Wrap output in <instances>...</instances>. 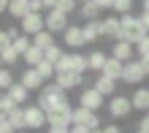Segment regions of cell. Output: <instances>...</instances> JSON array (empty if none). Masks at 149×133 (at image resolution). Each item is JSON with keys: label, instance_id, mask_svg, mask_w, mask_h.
I'll list each match as a JSON object with an SVG mask.
<instances>
[{"label": "cell", "instance_id": "obj_1", "mask_svg": "<svg viewBox=\"0 0 149 133\" xmlns=\"http://www.w3.org/2000/svg\"><path fill=\"white\" fill-rule=\"evenodd\" d=\"M36 103H38L46 114H52V111H57V109H63V106H68V92H65L60 84L52 82V84H46V87L38 92V101H36Z\"/></svg>", "mask_w": 149, "mask_h": 133}, {"label": "cell", "instance_id": "obj_2", "mask_svg": "<svg viewBox=\"0 0 149 133\" xmlns=\"http://www.w3.org/2000/svg\"><path fill=\"white\" fill-rule=\"evenodd\" d=\"M122 19V33H119V41H127V43H136L138 41H144L146 38V27L141 24V19H138V16H133V14H125V16H119Z\"/></svg>", "mask_w": 149, "mask_h": 133}, {"label": "cell", "instance_id": "obj_3", "mask_svg": "<svg viewBox=\"0 0 149 133\" xmlns=\"http://www.w3.org/2000/svg\"><path fill=\"white\" fill-rule=\"evenodd\" d=\"M24 109V128L27 130H41L43 125H46V111L41 109L38 103H27V106H22Z\"/></svg>", "mask_w": 149, "mask_h": 133}, {"label": "cell", "instance_id": "obj_4", "mask_svg": "<svg viewBox=\"0 0 149 133\" xmlns=\"http://www.w3.org/2000/svg\"><path fill=\"white\" fill-rule=\"evenodd\" d=\"M106 109H109V117L114 120H125L130 111H133V101L127 98V95H111L109 103H106Z\"/></svg>", "mask_w": 149, "mask_h": 133}, {"label": "cell", "instance_id": "obj_5", "mask_svg": "<svg viewBox=\"0 0 149 133\" xmlns=\"http://www.w3.org/2000/svg\"><path fill=\"white\" fill-rule=\"evenodd\" d=\"M79 106H84V109H90V111H100L103 106H106V95L98 92L95 87H84V90L79 92Z\"/></svg>", "mask_w": 149, "mask_h": 133}, {"label": "cell", "instance_id": "obj_6", "mask_svg": "<svg viewBox=\"0 0 149 133\" xmlns=\"http://www.w3.org/2000/svg\"><path fill=\"white\" fill-rule=\"evenodd\" d=\"M46 125L49 128H71L73 125V106L68 103V106H63V109L46 114Z\"/></svg>", "mask_w": 149, "mask_h": 133}, {"label": "cell", "instance_id": "obj_7", "mask_svg": "<svg viewBox=\"0 0 149 133\" xmlns=\"http://www.w3.org/2000/svg\"><path fill=\"white\" fill-rule=\"evenodd\" d=\"M73 125H84L90 130H98L100 128V117L98 111H90L84 106H73Z\"/></svg>", "mask_w": 149, "mask_h": 133}, {"label": "cell", "instance_id": "obj_8", "mask_svg": "<svg viewBox=\"0 0 149 133\" xmlns=\"http://www.w3.org/2000/svg\"><path fill=\"white\" fill-rule=\"evenodd\" d=\"M144 76H146V71L141 65V60H130V63H125V71H122V82L125 84H141L144 82Z\"/></svg>", "mask_w": 149, "mask_h": 133}, {"label": "cell", "instance_id": "obj_9", "mask_svg": "<svg viewBox=\"0 0 149 133\" xmlns=\"http://www.w3.org/2000/svg\"><path fill=\"white\" fill-rule=\"evenodd\" d=\"M43 22H46V30H52V33H65L68 30V14H63V11H57V8H52V11H46L43 14Z\"/></svg>", "mask_w": 149, "mask_h": 133}, {"label": "cell", "instance_id": "obj_10", "mask_svg": "<svg viewBox=\"0 0 149 133\" xmlns=\"http://www.w3.org/2000/svg\"><path fill=\"white\" fill-rule=\"evenodd\" d=\"M19 30L24 33V35H30V38H33V35H38L41 30H46V22H43V14H27V16H24V19L19 22Z\"/></svg>", "mask_w": 149, "mask_h": 133}, {"label": "cell", "instance_id": "obj_11", "mask_svg": "<svg viewBox=\"0 0 149 133\" xmlns=\"http://www.w3.org/2000/svg\"><path fill=\"white\" fill-rule=\"evenodd\" d=\"M54 84H60L65 92L79 90V87L84 84V74H76V71H65V74H57V76H54Z\"/></svg>", "mask_w": 149, "mask_h": 133}, {"label": "cell", "instance_id": "obj_12", "mask_svg": "<svg viewBox=\"0 0 149 133\" xmlns=\"http://www.w3.org/2000/svg\"><path fill=\"white\" fill-rule=\"evenodd\" d=\"M19 82H22L24 87H27L30 92H41L43 87H46V82H43V76L38 74L36 68H24V71H22V79H19Z\"/></svg>", "mask_w": 149, "mask_h": 133}, {"label": "cell", "instance_id": "obj_13", "mask_svg": "<svg viewBox=\"0 0 149 133\" xmlns=\"http://www.w3.org/2000/svg\"><path fill=\"white\" fill-rule=\"evenodd\" d=\"M111 57H117L119 63H130V60H136V46H133V43H127V41H114Z\"/></svg>", "mask_w": 149, "mask_h": 133}, {"label": "cell", "instance_id": "obj_14", "mask_svg": "<svg viewBox=\"0 0 149 133\" xmlns=\"http://www.w3.org/2000/svg\"><path fill=\"white\" fill-rule=\"evenodd\" d=\"M81 35H84V43H95L98 38H103V19L84 22L81 24Z\"/></svg>", "mask_w": 149, "mask_h": 133}, {"label": "cell", "instance_id": "obj_15", "mask_svg": "<svg viewBox=\"0 0 149 133\" xmlns=\"http://www.w3.org/2000/svg\"><path fill=\"white\" fill-rule=\"evenodd\" d=\"M63 41L68 49H79V46H87L84 43V35H81V27L79 24H68V30L63 33Z\"/></svg>", "mask_w": 149, "mask_h": 133}, {"label": "cell", "instance_id": "obj_16", "mask_svg": "<svg viewBox=\"0 0 149 133\" xmlns=\"http://www.w3.org/2000/svg\"><path fill=\"white\" fill-rule=\"evenodd\" d=\"M6 95H8V98H11L16 106H27V98H30V90H27V87H24L22 82H14L11 87H8V90H6Z\"/></svg>", "mask_w": 149, "mask_h": 133}, {"label": "cell", "instance_id": "obj_17", "mask_svg": "<svg viewBox=\"0 0 149 133\" xmlns=\"http://www.w3.org/2000/svg\"><path fill=\"white\" fill-rule=\"evenodd\" d=\"M122 71H125V63H119L117 57H109L100 74H103V76H109V79H114V82H122Z\"/></svg>", "mask_w": 149, "mask_h": 133}, {"label": "cell", "instance_id": "obj_18", "mask_svg": "<svg viewBox=\"0 0 149 133\" xmlns=\"http://www.w3.org/2000/svg\"><path fill=\"white\" fill-rule=\"evenodd\" d=\"M119 33H122V19H119L117 14H114V16H106V19H103V35L119 41Z\"/></svg>", "mask_w": 149, "mask_h": 133}, {"label": "cell", "instance_id": "obj_19", "mask_svg": "<svg viewBox=\"0 0 149 133\" xmlns=\"http://www.w3.org/2000/svg\"><path fill=\"white\" fill-rule=\"evenodd\" d=\"M130 101H133V109L136 111H149V87H138V90L130 95Z\"/></svg>", "mask_w": 149, "mask_h": 133}, {"label": "cell", "instance_id": "obj_20", "mask_svg": "<svg viewBox=\"0 0 149 133\" xmlns=\"http://www.w3.org/2000/svg\"><path fill=\"white\" fill-rule=\"evenodd\" d=\"M95 90L98 92H103V95H117V82H114V79H109V76H103V74H98V79H95Z\"/></svg>", "mask_w": 149, "mask_h": 133}, {"label": "cell", "instance_id": "obj_21", "mask_svg": "<svg viewBox=\"0 0 149 133\" xmlns=\"http://www.w3.org/2000/svg\"><path fill=\"white\" fill-rule=\"evenodd\" d=\"M106 60H109V55L103 49H92L90 55H87V65H90V71H103V65H106Z\"/></svg>", "mask_w": 149, "mask_h": 133}, {"label": "cell", "instance_id": "obj_22", "mask_svg": "<svg viewBox=\"0 0 149 133\" xmlns=\"http://www.w3.org/2000/svg\"><path fill=\"white\" fill-rule=\"evenodd\" d=\"M8 14L22 22L24 16L30 14V0H11V3H8Z\"/></svg>", "mask_w": 149, "mask_h": 133}, {"label": "cell", "instance_id": "obj_23", "mask_svg": "<svg viewBox=\"0 0 149 133\" xmlns=\"http://www.w3.org/2000/svg\"><path fill=\"white\" fill-rule=\"evenodd\" d=\"M54 33L52 30H41L38 35H33V46H38V49H49V46H54Z\"/></svg>", "mask_w": 149, "mask_h": 133}, {"label": "cell", "instance_id": "obj_24", "mask_svg": "<svg viewBox=\"0 0 149 133\" xmlns=\"http://www.w3.org/2000/svg\"><path fill=\"white\" fill-rule=\"evenodd\" d=\"M79 14H81L84 22H95L100 16V8L95 6V0H90V3H81V6H79Z\"/></svg>", "mask_w": 149, "mask_h": 133}, {"label": "cell", "instance_id": "obj_25", "mask_svg": "<svg viewBox=\"0 0 149 133\" xmlns=\"http://www.w3.org/2000/svg\"><path fill=\"white\" fill-rule=\"evenodd\" d=\"M22 60L27 63V68H36L38 63H43V49H38V46H30V49L22 55Z\"/></svg>", "mask_w": 149, "mask_h": 133}, {"label": "cell", "instance_id": "obj_26", "mask_svg": "<svg viewBox=\"0 0 149 133\" xmlns=\"http://www.w3.org/2000/svg\"><path fill=\"white\" fill-rule=\"evenodd\" d=\"M71 68L76 71V74L90 71V65H87V55H81V52H71Z\"/></svg>", "mask_w": 149, "mask_h": 133}, {"label": "cell", "instance_id": "obj_27", "mask_svg": "<svg viewBox=\"0 0 149 133\" xmlns=\"http://www.w3.org/2000/svg\"><path fill=\"white\" fill-rule=\"evenodd\" d=\"M36 71H38V74L43 76V82H46V84H49V79H54V76H57V68L52 65L49 60H43V63H38V65H36Z\"/></svg>", "mask_w": 149, "mask_h": 133}, {"label": "cell", "instance_id": "obj_28", "mask_svg": "<svg viewBox=\"0 0 149 133\" xmlns=\"http://www.w3.org/2000/svg\"><path fill=\"white\" fill-rule=\"evenodd\" d=\"M63 55H65V52L60 49L57 43H54V46H49V49H43V60H49V63L54 65V68H57V63H60V60H63Z\"/></svg>", "mask_w": 149, "mask_h": 133}, {"label": "cell", "instance_id": "obj_29", "mask_svg": "<svg viewBox=\"0 0 149 133\" xmlns=\"http://www.w3.org/2000/svg\"><path fill=\"white\" fill-rule=\"evenodd\" d=\"M8 122H11L16 130H27V128H24V109H22V106H16V109H14V114L8 117Z\"/></svg>", "mask_w": 149, "mask_h": 133}, {"label": "cell", "instance_id": "obj_30", "mask_svg": "<svg viewBox=\"0 0 149 133\" xmlns=\"http://www.w3.org/2000/svg\"><path fill=\"white\" fill-rule=\"evenodd\" d=\"M14 84V74H11V68L8 65H0V90H8V87Z\"/></svg>", "mask_w": 149, "mask_h": 133}, {"label": "cell", "instance_id": "obj_31", "mask_svg": "<svg viewBox=\"0 0 149 133\" xmlns=\"http://www.w3.org/2000/svg\"><path fill=\"white\" fill-rule=\"evenodd\" d=\"M11 46L16 49V52H19V55H24V52H27L30 46H33V38H30V35H19V38H14V43H11Z\"/></svg>", "mask_w": 149, "mask_h": 133}, {"label": "cell", "instance_id": "obj_32", "mask_svg": "<svg viewBox=\"0 0 149 133\" xmlns=\"http://www.w3.org/2000/svg\"><path fill=\"white\" fill-rule=\"evenodd\" d=\"M19 57H22L19 52H16L14 46H8V49L3 52V65H8V68H14L16 63H19Z\"/></svg>", "mask_w": 149, "mask_h": 133}, {"label": "cell", "instance_id": "obj_33", "mask_svg": "<svg viewBox=\"0 0 149 133\" xmlns=\"http://www.w3.org/2000/svg\"><path fill=\"white\" fill-rule=\"evenodd\" d=\"M114 11H117V16H125V14H130L133 11V0H114Z\"/></svg>", "mask_w": 149, "mask_h": 133}, {"label": "cell", "instance_id": "obj_34", "mask_svg": "<svg viewBox=\"0 0 149 133\" xmlns=\"http://www.w3.org/2000/svg\"><path fill=\"white\" fill-rule=\"evenodd\" d=\"M57 11L71 16L73 11H79V0H57Z\"/></svg>", "mask_w": 149, "mask_h": 133}, {"label": "cell", "instance_id": "obj_35", "mask_svg": "<svg viewBox=\"0 0 149 133\" xmlns=\"http://www.w3.org/2000/svg\"><path fill=\"white\" fill-rule=\"evenodd\" d=\"M136 55H138V60L149 57V35H146L144 41H138V43H136Z\"/></svg>", "mask_w": 149, "mask_h": 133}, {"label": "cell", "instance_id": "obj_36", "mask_svg": "<svg viewBox=\"0 0 149 133\" xmlns=\"http://www.w3.org/2000/svg\"><path fill=\"white\" fill-rule=\"evenodd\" d=\"M0 109H3V111L8 114V117H11V114H14V109H16V103H14L11 98H8V95H3V101H0Z\"/></svg>", "mask_w": 149, "mask_h": 133}, {"label": "cell", "instance_id": "obj_37", "mask_svg": "<svg viewBox=\"0 0 149 133\" xmlns=\"http://www.w3.org/2000/svg\"><path fill=\"white\" fill-rule=\"evenodd\" d=\"M8 46H11V38H8V33H6V30H0V55H3Z\"/></svg>", "mask_w": 149, "mask_h": 133}, {"label": "cell", "instance_id": "obj_38", "mask_svg": "<svg viewBox=\"0 0 149 133\" xmlns=\"http://www.w3.org/2000/svg\"><path fill=\"white\" fill-rule=\"evenodd\" d=\"M0 133H19V130H16V128L11 125V122L6 120V122H0Z\"/></svg>", "mask_w": 149, "mask_h": 133}, {"label": "cell", "instance_id": "obj_39", "mask_svg": "<svg viewBox=\"0 0 149 133\" xmlns=\"http://www.w3.org/2000/svg\"><path fill=\"white\" fill-rule=\"evenodd\" d=\"M138 130H146V133H149V114H144V117H141V122H138Z\"/></svg>", "mask_w": 149, "mask_h": 133}, {"label": "cell", "instance_id": "obj_40", "mask_svg": "<svg viewBox=\"0 0 149 133\" xmlns=\"http://www.w3.org/2000/svg\"><path fill=\"white\" fill-rule=\"evenodd\" d=\"M100 133H122L119 125H106V128H100Z\"/></svg>", "mask_w": 149, "mask_h": 133}, {"label": "cell", "instance_id": "obj_41", "mask_svg": "<svg viewBox=\"0 0 149 133\" xmlns=\"http://www.w3.org/2000/svg\"><path fill=\"white\" fill-rule=\"evenodd\" d=\"M95 6L103 11V8H111V6H114V0H95Z\"/></svg>", "mask_w": 149, "mask_h": 133}, {"label": "cell", "instance_id": "obj_42", "mask_svg": "<svg viewBox=\"0 0 149 133\" xmlns=\"http://www.w3.org/2000/svg\"><path fill=\"white\" fill-rule=\"evenodd\" d=\"M71 133H92V130L84 128V125H71Z\"/></svg>", "mask_w": 149, "mask_h": 133}, {"label": "cell", "instance_id": "obj_43", "mask_svg": "<svg viewBox=\"0 0 149 133\" xmlns=\"http://www.w3.org/2000/svg\"><path fill=\"white\" fill-rule=\"evenodd\" d=\"M138 19H141V24H144V27H146V33H149V11H144L141 16H138Z\"/></svg>", "mask_w": 149, "mask_h": 133}, {"label": "cell", "instance_id": "obj_44", "mask_svg": "<svg viewBox=\"0 0 149 133\" xmlns=\"http://www.w3.org/2000/svg\"><path fill=\"white\" fill-rule=\"evenodd\" d=\"M43 3V8H46V11H52V8H57V0H41Z\"/></svg>", "mask_w": 149, "mask_h": 133}, {"label": "cell", "instance_id": "obj_45", "mask_svg": "<svg viewBox=\"0 0 149 133\" xmlns=\"http://www.w3.org/2000/svg\"><path fill=\"white\" fill-rule=\"evenodd\" d=\"M46 133H71V128H49Z\"/></svg>", "mask_w": 149, "mask_h": 133}, {"label": "cell", "instance_id": "obj_46", "mask_svg": "<svg viewBox=\"0 0 149 133\" xmlns=\"http://www.w3.org/2000/svg\"><path fill=\"white\" fill-rule=\"evenodd\" d=\"M8 11V0H0V14H6Z\"/></svg>", "mask_w": 149, "mask_h": 133}, {"label": "cell", "instance_id": "obj_47", "mask_svg": "<svg viewBox=\"0 0 149 133\" xmlns=\"http://www.w3.org/2000/svg\"><path fill=\"white\" fill-rule=\"evenodd\" d=\"M141 65H144V71H146V76H149V57H144V60H141Z\"/></svg>", "mask_w": 149, "mask_h": 133}, {"label": "cell", "instance_id": "obj_48", "mask_svg": "<svg viewBox=\"0 0 149 133\" xmlns=\"http://www.w3.org/2000/svg\"><path fill=\"white\" fill-rule=\"evenodd\" d=\"M6 120H8V114H6L3 109H0V122H6Z\"/></svg>", "mask_w": 149, "mask_h": 133}, {"label": "cell", "instance_id": "obj_49", "mask_svg": "<svg viewBox=\"0 0 149 133\" xmlns=\"http://www.w3.org/2000/svg\"><path fill=\"white\" fill-rule=\"evenodd\" d=\"M144 11H149V0H144Z\"/></svg>", "mask_w": 149, "mask_h": 133}, {"label": "cell", "instance_id": "obj_50", "mask_svg": "<svg viewBox=\"0 0 149 133\" xmlns=\"http://www.w3.org/2000/svg\"><path fill=\"white\" fill-rule=\"evenodd\" d=\"M81 3H90V0H79V6H81Z\"/></svg>", "mask_w": 149, "mask_h": 133}, {"label": "cell", "instance_id": "obj_51", "mask_svg": "<svg viewBox=\"0 0 149 133\" xmlns=\"http://www.w3.org/2000/svg\"><path fill=\"white\" fill-rule=\"evenodd\" d=\"M3 95H6V92H3V90H0V101H3Z\"/></svg>", "mask_w": 149, "mask_h": 133}, {"label": "cell", "instance_id": "obj_52", "mask_svg": "<svg viewBox=\"0 0 149 133\" xmlns=\"http://www.w3.org/2000/svg\"><path fill=\"white\" fill-rule=\"evenodd\" d=\"M136 133H146V130H138V128H136Z\"/></svg>", "mask_w": 149, "mask_h": 133}, {"label": "cell", "instance_id": "obj_53", "mask_svg": "<svg viewBox=\"0 0 149 133\" xmlns=\"http://www.w3.org/2000/svg\"><path fill=\"white\" fill-rule=\"evenodd\" d=\"M19 133H33V130H19Z\"/></svg>", "mask_w": 149, "mask_h": 133}, {"label": "cell", "instance_id": "obj_54", "mask_svg": "<svg viewBox=\"0 0 149 133\" xmlns=\"http://www.w3.org/2000/svg\"><path fill=\"white\" fill-rule=\"evenodd\" d=\"M0 65H3V55H0Z\"/></svg>", "mask_w": 149, "mask_h": 133}, {"label": "cell", "instance_id": "obj_55", "mask_svg": "<svg viewBox=\"0 0 149 133\" xmlns=\"http://www.w3.org/2000/svg\"><path fill=\"white\" fill-rule=\"evenodd\" d=\"M8 3H11V0H8Z\"/></svg>", "mask_w": 149, "mask_h": 133}, {"label": "cell", "instance_id": "obj_56", "mask_svg": "<svg viewBox=\"0 0 149 133\" xmlns=\"http://www.w3.org/2000/svg\"><path fill=\"white\" fill-rule=\"evenodd\" d=\"M146 114H149V111H146Z\"/></svg>", "mask_w": 149, "mask_h": 133}]
</instances>
